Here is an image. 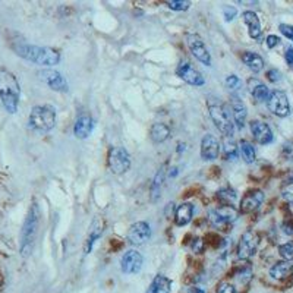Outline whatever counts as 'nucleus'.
<instances>
[{
    "label": "nucleus",
    "mask_w": 293,
    "mask_h": 293,
    "mask_svg": "<svg viewBox=\"0 0 293 293\" xmlns=\"http://www.w3.org/2000/svg\"><path fill=\"white\" fill-rule=\"evenodd\" d=\"M237 15V10L233 6H223V16L226 19V22H232Z\"/></svg>",
    "instance_id": "c9c22d12"
},
{
    "label": "nucleus",
    "mask_w": 293,
    "mask_h": 293,
    "mask_svg": "<svg viewBox=\"0 0 293 293\" xmlns=\"http://www.w3.org/2000/svg\"><path fill=\"white\" fill-rule=\"evenodd\" d=\"M94 129V119L88 113H81L73 125V135L78 139H87Z\"/></svg>",
    "instance_id": "6ab92c4d"
},
{
    "label": "nucleus",
    "mask_w": 293,
    "mask_h": 293,
    "mask_svg": "<svg viewBox=\"0 0 293 293\" xmlns=\"http://www.w3.org/2000/svg\"><path fill=\"white\" fill-rule=\"evenodd\" d=\"M38 226H40V207L34 201L27 213V217L24 220L22 229H21V237H19V251L24 258L30 257L34 245H35V237L38 233Z\"/></svg>",
    "instance_id": "7ed1b4c3"
},
{
    "label": "nucleus",
    "mask_w": 293,
    "mask_h": 293,
    "mask_svg": "<svg viewBox=\"0 0 293 293\" xmlns=\"http://www.w3.org/2000/svg\"><path fill=\"white\" fill-rule=\"evenodd\" d=\"M185 150H186V144L179 142V144H177V153H182V151H185Z\"/></svg>",
    "instance_id": "de8ad7c7"
},
{
    "label": "nucleus",
    "mask_w": 293,
    "mask_h": 293,
    "mask_svg": "<svg viewBox=\"0 0 293 293\" xmlns=\"http://www.w3.org/2000/svg\"><path fill=\"white\" fill-rule=\"evenodd\" d=\"M12 49L19 58L33 62L38 66L52 67V66L59 65V62H60V53L52 47L28 44L25 41H15V43H12Z\"/></svg>",
    "instance_id": "f257e3e1"
},
{
    "label": "nucleus",
    "mask_w": 293,
    "mask_h": 293,
    "mask_svg": "<svg viewBox=\"0 0 293 293\" xmlns=\"http://www.w3.org/2000/svg\"><path fill=\"white\" fill-rule=\"evenodd\" d=\"M239 150H240V154H242V157H243L245 163L252 164V163L255 162V159H257L255 147H254L249 141L242 139V141L239 142Z\"/></svg>",
    "instance_id": "c85d7f7f"
},
{
    "label": "nucleus",
    "mask_w": 293,
    "mask_h": 293,
    "mask_svg": "<svg viewBox=\"0 0 293 293\" xmlns=\"http://www.w3.org/2000/svg\"><path fill=\"white\" fill-rule=\"evenodd\" d=\"M248 91H249V94H251L257 101H260V103L267 101L268 97H270V90H268V87H267L264 82H261L258 78H249V79H248Z\"/></svg>",
    "instance_id": "5701e85b"
},
{
    "label": "nucleus",
    "mask_w": 293,
    "mask_h": 293,
    "mask_svg": "<svg viewBox=\"0 0 293 293\" xmlns=\"http://www.w3.org/2000/svg\"><path fill=\"white\" fill-rule=\"evenodd\" d=\"M186 293H205V291L199 289V288H189Z\"/></svg>",
    "instance_id": "49530a36"
},
{
    "label": "nucleus",
    "mask_w": 293,
    "mask_h": 293,
    "mask_svg": "<svg viewBox=\"0 0 293 293\" xmlns=\"http://www.w3.org/2000/svg\"><path fill=\"white\" fill-rule=\"evenodd\" d=\"M249 128H251V133L254 136V139L261 144V145H268L273 142L274 139V135H273V130L271 128L268 126V123L262 122V120H252L249 123Z\"/></svg>",
    "instance_id": "dca6fc26"
},
{
    "label": "nucleus",
    "mask_w": 293,
    "mask_h": 293,
    "mask_svg": "<svg viewBox=\"0 0 293 293\" xmlns=\"http://www.w3.org/2000/svg\"><path fill=\"white\" fill-rule=\"evenodd\" d=\"M217 199L222 201L223 204H230L236 199V192L232 188H223L217 192Z\"/></svg>",
    "instance_id": "473e14b6"
},
{
    "label": "nucleus",
    "mask_w": 293,
    "mask_h": 293,
    "mask_svg": "<svg viewBox=\"0 0 293 293\" xmlns=\"http://www.w3.org/2000/svg\"><path fill=\"white\" fill-rule=\"evenodd\" d=\"M265 76H267V79H268L270 82H279V81L282 79V73H280L277 69H270V70H267Z\"/></svg>",
    "instance_id": "ea45409f"
},
{
    "label": "nucleus",
    "mask_w": 293,
    "mask_h": 293,
    "mask_svg": "<svg viewBox=\"0 0 293 293\" xmlns=\"http://www.w3.org/2000/svg\"><path fill=\"white\" fill-rule=\"evenodd\" d=\"M220 154V142L213 133L204 135L201 139V159L205 162H213L219 159Z\"/></svg>",
    "instance_id": "f3484780"
},
{
    "label": "nucleus",
    "mask_w": 293,
    "mask_h": 293,
    "mask_svg": "<svg viewBox=\"0 0 293 293\" xmlns=\"http://www.w3.org/2000/svg\"><path fill=\"white\" fill-rule=\"evenodd\" d=\"M268 110L277 117H288L291 115V104L289 98L285 91L274 90L270 93V97L267 100Z\"/></svg>",
    "instance_id": "1a4fd4ad"
},
{
    "label": "nucleus",
    "mask_w": 293,
    "mask_h": 293,
    "mask_svg": "<svg viewBox=\"0 0 293 293\" xmlns=\"http://www.w3.org/2000/svg\"><path fill=\"white\" fill-rule=\"evenodd\" d=\"M260 243V237L254 230H248L242 234L239 243H237V258L239 260H249L257 254Z\"/></svg>",
    "instance_id": "f8f14e48"
},
{
    "label": "nucleus",
    "mask_w": 293,
    "mask_h": 293,
    "mask_svg": "<svg viewBox=\"0 0 293 293\" xmlns=\"http://www.w3.org/2000/svg\"><path fill=\"white\" fill-rule=\"evenodd\" d=\"M132 160L129 153L123 147H112L107 156V166L113 175H123L130 169Z\"/></svg>",
    "instance_id": "0eeeda50"
},
{
    "label": "nucleus",
    "mask_w": 293,
    "mask_h": 293,
    "mask_svg": "<svg viewBox=\"0 0 293 293\" xmlns=\"http://www.w3.org/2000/svg\"><path fill=\"white\" fill-rule=\"evenodd\" d=\"M204 245H205V242H204L201 237H195V239L192 240V243H191V248H192L194 252H202Z\"/></svg>",
    "instance_id": "a19ab883"
},
{
    "label": "nucleus",
    "mask_w": 293,
    "mask_h": 293,
    "mask_svg": "<svg viewBox=\"0 0 293 293\" xmlns=\"http://www.w3.org/2000/svg\"><path fill=\"white\" fill-rule=\"evenodd\" d=\"M37 76H38V79L41 82H44L50 90H53L56 93H67V90H69L67 88V81L56 69L46 67L43 70H38Z\"/></svg>",
    "instance_id": "9d476101"
},
{
    "label": "nucleus",
    "mask_w": 293,
    "mask_h": 293,
    "mask_svg": "<svg viewBox=\"0 0 293 293\" xmlns=\"http://www.w3.org/2000/svg\"><path fill=\"white\" fill-rule=\"evenodd\" d=\"M282 156L286 160H293V141H288L285 142L283 148H282Z\"/></svg>",
    "instance_id": "4c0bfd02"
},
{
    "label": "nucleus",
    "mask_w": 293,
    "mask_h": 293,
    "mask_svg": "<svg viewBox=\"0 0 293 293\" xmlns=\"http://www.w3.org/2000/svg\"><path fill=\"white\" fill-rule=\"evenodd\" d=\"M216 293H237L234 289L233 285L230 283H222L219 288H217V292Z\"/></svg>",
    "instance_id": "37998d69"
},
{
    "label": "nucleus",
    "mask_w": 293,
    "mask_h": 293,
    "mask_svg": "<svg viewBox=\"0 0 293 293\" xmlns=\"http://www.w3.org/2000/svg\"><path fill=\"white\" fill-rule=\"evenodd\" d=\"M240 59L255 73H258L264 69V59L261 58L260 55L254 53V52H243L240 55Z\"/></svg>",
    "instance_id": "bb28decb"
},
{
    "label": "nucleus",
    "mask_w": 293,
    "mask_h": 293,
    "mask_svg": "<svg viewBox=\"0 0 293 293\" xmlns=\"http://www.w3.org/2000/svg\"><path fill=\"white\" fill-rule=\"evenodd\" d=\"M285 59H286L288 65L293 66V47H288V50L285 53Z\"/></svg>",
    "instance_id": "a18cd8bd"
},
{
    "label": "nucleus",
    "mask_w": 293,
    "mask_h": 293,
    "mask_svg": "<svg viewBox=\"0 0 293 293\" xmlns=\"http://www.w3.org/2000/svg\"><path fill=\"white\" fill-rule=\"evenodd\" d=\"M142 264H144L142 255L135 249H129L123 254L120 260V270L125 274H136L141 271Z\"/></svg>",
    "instance_id": "ddd939ff"
},
{
    "label": "nucleus",
    "mask_w": 293,
    "mask_h": 293,
    "mask_svg": "<svg viewBox=\"0 0 293 293\" xmlns=\"http://www.w3.org/2000/svg\"><path fill=\"white\" fill-rule=\"evenodd\" d=\"M103 232H104V222H103V219H101V217H96V219L91 222L90 232H88L87 240H85V246H84L85 254H90V252L93 251L94 243L101 237Z\"/></svg>",
    "instance_id": "412c9836"
},
{
    "label": "nucleus",
    "mask_w": 293,
    "mask_h": 293,
    "mask_svg": "<svg viewBox=\"0 0 293 293\" xmlns=\"http://www.w3.org/2000/svg\"><path fill=\"white\" fill-rule=\"evenodd\" d=\"M19 98H21V87L18 82V78L15 73H12L9 69L1 67L0 69V101L6 112L10 115H15L19 107Z\"/></svg>",
    "instance_id": "f03ea898"
},
{
    "label": "nucleus",
    "mask_w": 293,
    "mask_h": 293,
    "mask_svg": "<svg viewBox=\"0 0 293 293\" xmlns=\"http://www.w3.org/2000/svg\"><path fill=\"white\" fill-rule=\"evenodd\" d=\"M233 277L236 280H239L242 285H246L249 280H251V277H252V270H251V267L249 265H245V267H239L236 271L233 273Z\"/></svg>",
    "instance_id": "7c9ffc66"
},
{
    "label": "nucleus",
    "mask_w": 293,
    "mask_h": 293,
    "mask_svg": "<svg viewBox=\"0 0 293 293\" xmlns=\"http://www.w3.org/2000/svg\"><path fill=\"white\" fill-rule=\"evenodd\" d=\"M179 173V169L177 167H173V169H170V172H169V176H172V177H175L176 175Z\"/></svg>",
    "instance_id": "09e8293b"
},
{
    "label": "nucleus",
    "mask_w": 293,
    "mask_h": 293,
    "mask_svg": "<svg viewBox=\"0 0 293 293\" xmlns=\"http://www.w3.org/2000/svg\"><path fill=\"white\" fill-rule=\"evenodd\" d=\"M186 38V46L189 49V52L192 53V56L196 59L198 62H201L202 65L205 66H211V55L204 43V40L198 35V34H194V33H189L185 35Z\"/></svg>",
    "instance_id": "6e6552de"
},
{
    "label": "nucleus",
    "mask_w": 293,
    "mask_h": 293,
    "mask_svg": "<svg viewBox=\"0 0 293 293\" xmlns=\"http://www.w3.org/2000/svg\"><path fill=\"white\" fill-rule=\"evenodd\" d=\"M240 79H239V76H236V75H229L228 78H226V87L229 88V90H237L239 87H240Z\"/></svg>",
    "instance_id": "e433bc0d"
},
{
    "label": "nucleus",
    "mask_w": 293,
    "mask_h": 293,
    "mask_svg": "<svg viewBox=\"0 0 293 293\" xmlns=\"http://www.w3.org/2000/svg\"><path fill=\"white\" fill-rule=\"evenodd\" d=\"M265 44H267V47L268 49H274V47H277L279 44H280V38L277 37V35H268L267 38H265Z\"/></svg>",
    "instance_id": "79ce46f5"
},
{
    "label": "nucleus",
    "mask_w": 293,
    "mask_h": 293,
    "mask_svg": "<svg viewBox=\"0 0 293 293\" xmlns=\"http://www.w3.org/2000/svg\"><path fill=\"white\" fill-rule=\"evenodd\" d=\"M150 138L154 144H163L170 138V128L166 123H154L150 130Z\"/></svg>",
    "instance_id": "a878e982"
},
{
    "label": "nucleus",
    "mask_w": 293,
    "mask_h": 293,
    "mask_svg": "<svg viewBox=\"0 0 293 293\" xmlns=\"http://www.w3.org/2000/svg\"><path fill=\"white\" fill-rule=\"evenodd\" d=\"M28 126L37 133H47L56 126V109L49 104L34 106L30 117Z\"/></svg>",
    "instance_id": "20e7f679"
},
{
    "label": "nucleus",
    "mask_w": 293,
    "mask_h": 293,
    "mask_svg": "<svg viewBox=\"0 0 293 293\" xmlns=\"http://www.w3.org/2000/svg\"><path fill=\"white\" fill-rule=\"evenodd\" d=\"M270 276L271 279L285 283V285H292L293 283V264L288 261H280L274 264L270 268Z\"/></svg>",
    "instance_id": "a211bd4d"
},
{
    "label": "nucleus",
    "mask_w": 293,
    "mask_h": 293,
    "mask_svg": "<svg viewBox=\"0 0 293 293\" xmlns=\"http://www.w3.org/2000/svg\"><path fill=\"white\" fill-rule=\"evenodd\" d=\"M239 157V148L233 141H226L223 147V159L226 162H234Z\"/></svg>",
    "instance_id": "c756f323"
},
{
    "label": "nucleus",
    "mask_w": 293,
    "mask_h": 293,
    "mask_svg": "<svg viewBox=\"0 0 293 293\" xmlns=\"http://www.w3.org/2000/svg\"><path fill=\"white\" fill-rule=\"evenodd\" d=\"M176 75L185 81L186 84L192 85V87H202L205 84V78L204 75L192 66V63H189L188 60H182L177 67H176Z\"/></svg>",
    "instance_id": "9b49d317"
},
{
    "label": "nucleus",
    "mask_w": 293,
    "mask_h": 293,
    "mask_svg": "<svg viewBox=\"0 0 293 293\" xmlns=\"http://www.w3.org/2000/svg\"><path fill=\"white\" fill-rule=\"evenodd\" d=\"M280 192H282L283 199H286L288 202H293V176L288 177V179L282 183Z\"/></svg>",
    "instance_id": "2f4dec72"
},
{
    "label": "nucleus",
    "mask_w": 293,
    "mask_h": 293,
    "mask_svg": "<svg viewBox=\"0 0 293 293\" xmlns=\"http://www.w3.org/2000/svg\"><path fill=\"white\" fill-rule=\"evenodd\" d=\"M242 18H243V22L248 27L249 37L254 38V40H260L261 35H262V30H261V22H260L258 15L254 10H245L242 13Z\"/></svg>",
    "instance_id": "4be33fe9"
},
{
    "label": "nucleus",
    "mask_w": 293,
    "mask_h": 293,
    "mask_svg": "<svg viewBox=\"0 0 293 293\" xmlns=\"http://www.w3.org/2000/svg\"><path fill=\"white\" fill-rule=\"evenodd\" d=\"M239 211L230 204H223L213 210L210 213V222L214 228L222 230H229V226H232L237 220Z\"/></svg>",
    "instance_id": "423d86ee"
},
{
    "label": "nucleus",
    "mask_w": 293,
    "mask_h": 293,
    "mask_svg": "<svg viewBox=\"0 0 293 293\" xmlns=\"http://www.w3.org/2000/svg\"><path fill=\"white\" fill-rule=\"evenodd\" d=\"M262 202H264V192L261 189H251L242 196L239 211L243 214L254 213L261 207Z\"/></svg>",
    "instance_id": "2eb2a0df"
},
{
    "label": "nucleus",
    "mask_w": 293,
    "mask_h": 293,
    "mask_svg": "<svg viewBox=\"0 0 293 293\" xmlns=\"http://www.w3.org/2000/svg\"><path fill=\"white\" fill-rule=\"evenodd\" d=\"M151 237V228L147 222H136L128 230V240L133 246L144 245Z\"/></svg>",
    "instance_id": "4468645a"
},
{
    "label": "nucleus",
    "mask_w": 293,
    "mask_h": 293,
    "mask_svg": "<svg viewBox=\"0 0 293 293\" xmlns=\"http://www.w3.org/2000/svg\"><path fill=\"white\" fill-rule=\"evenodd\" d=\"M279 254H280V257L285 261H288V262L293 261V240L292 242H288V243L280 245L279 246Z\"/></svg>",
    "instance_id": "f704fd0d"
},
{
    "label": "nucleus",
    "mask_w": 293,
    "mask_h": 293,
    "mask_svg": "<svg viewBox=\"0 0 293 293\" xmlns=\"http://www.w3.org/2000/svg\"><path fill=\"white\" fill-rule=\"evenodd\" d=\"M229 106H230V112H232V117H233L234 128L242 129L246 123V116H248V109H246L245 103L237 96H233L230 98Z\"/></svg>",
    "instance_id": "aec40b11"
},
{
    "label": "nucleus",
    "mask_w": 293,
    "mask_h": 293,
    "mask_svg": "<svg viewBox=\"0 0 293 293\" xmlns=\"http://www.w3.org/2000/svg\"><path fill=\"white\" fill-rule=\"evenodd\" d=\"M279 30H280V33H282L286 38H289L291 41H293V25H289V24H280V25H279Z\"/></svg>",
    "instance_id": "58836bf2"
},
{
    "label": "nucleus",
    "mask_w": 293,
    "mask_h": 293,
    "mask_svg": "<svg viewBox=\"0 0 293 293\" xmlns=\"http://www.w3.org/2000/svg\"><path fill=\"white\" fill-rule=\"evenodd\" d=\"M164 179H166V164H163L153 179V183H151V188H150V196H151V201L156 202L159 201L160 195H162V188H163V183H164Z\"/></svg>",
    "instance_id": "393cba45"
},
{
    "label": "nucleus",
    "mask_w": 293,
    "mask_h": 293,
    "mask_svg": "<svg viewBox=\"0 0 293 293\" xmlns=\"http://www.w3.org/2000/svg\"><path fill=\"white\" fill-rule=\"evenodd\" d=\"M194 211H195V207L192 202H182L175 211V223L176 226L179 228H183L186 225H189L192 222V217H194Z\"/></svg>",
    "instance_id": "b1692460"
},
{
    "label": "nucleus",
    "mask_w": 293,
    "mask_h": 293,
    "mask_svg": "<svg viewBox=\"0 0 293 293\" xmlns=\"http://www.w3.org/2000/svg\"><path fill=\"white\" fill-rule=\"evenodd\" d=\"M282 229H283V232H285L286 234H289V236H293V219H289V220H286V222L283 223Z\"/></svg>",
    "instance_id": "c03bdc74"
},
{
    "label": "nucleus",
    "mask_w": 293,
    "mask_h": 293,
    "mask_svg": "<svg viewBox=\"0 0 293 293\" xmlns=\"http://www.w3.org/2000/svg\"><path fill=\"white\" fill-rule=\"evenodd\" d=\"M208 115L213 120L214 126L226 136L232 138L234 133V123L230 106L223 103H208Z\"/></svg>",
    "instance_id": "39448f33"
},
{
    "label": "nucleus",
    "mask_w": 293,
    "mask_h": 293,
    "mask_svg": "<svg viewBox=\"0 0 293 293\" xmlns=\"http://www.w3.org/2000/svg\"><path fill=\"white\" fill-rule=\"evenodd\" d=\"M289 208H291V211L293 213V202H289Z\"/></svg>",
    "instance_id": "8fccbe9b"
},
{
    "label": "nucleus",
    "mask_w": 293,
    "mask_h": 293,
    "mask_svg": "<svg viewBox=\"0 0 293 293\" xmlns=\"http://www.w3.org/2000/svg\"><path fill=\"white\" fill-rule=\"evenodd\" d=\"M170 291H172V280L163 274H157L151 282V286L147 293H170Z\"/></svg>",
    "instance_id": "cd10ccee"
},
{
    "label": "nucleus",
    "mask_w": 293,
    "mask_h": 293,
    "mask_svg": "<svg viewBox=\"0 0 293 293\" xmlns=\"http://www.w3.org/2000/svg\"><path fill=\"white\" fill-rule=\"evenodd\" d=\"M164 4L172 9V10H177V12H182V10H188L189 6H191V1L189 0H166Z\"/></svg>",
    "instance_id": "72a5a7b5"
}]
</instances>
